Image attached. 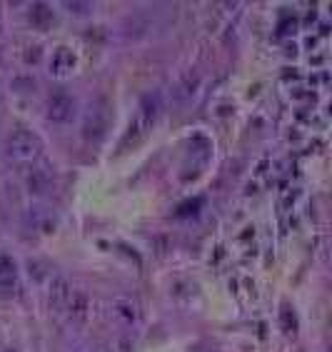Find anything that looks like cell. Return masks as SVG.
Segmentation results:
<instances>
[{
	"label": "cell",
	"instance_id": "obj_1",
	"mask_svg": "<svg viewBox=\"0 0 332 352\" xmlns=\"http://www.w3.org/2000/svg\"><path fill=\"white\" fill-rule=\"evenodd\" d=\"M160 113H163V98L157 93H148L140 100V105H137V113H135V118H133V122H130L125 138H122L120 150L130 148V145H133V148L140 145V142L150 135V130L155 128V122L160 120Z\"/></svg>",
	"mask_w": 332,
	"mask_h": 352
},
{
	"label": "cell",
	"instance_id": "obj_2",
	"mask_svg": "<svg viewBox=\"0 0 332 352\" xmlns=\"http://www.w3.org/2000/svg\"><path fill=\"white\" fill-rule=\"evenodd\" d=\"M5 153L15 163H38L43 155V140L35 135L33 130H13L5 140Z\"/></svg>",
	"mask_w": 332,
	"mask_h": 352
},
{
	"label": "cell",
	"instance_id": "obj_3",
	"mask_svg": "<svg viewBox=\"0 0 332 352\" xmlns=\"http://www.w3.org/2000/svg\"><path fill=\"white\" fill-rule=\"evenodd\" d=\"M78 113V102L68 90H55L45 102V116L50 122H70Z\"/></svg>",
	"mask_w": 332,
	"mask_h": 352
},
{
	"label": "cell",
	"instance_id": "obj_4",
	"mask_svg": "<svg viewBox=\"0 0 332 352\" xmlns=\"http://www.w3.org/2000/svg\"><path fill=\"white\" fill-rule=\"evenodd\" d=\"M108 105L105 102H98L95 108H90V113L85 116V125H82V133H85V138H102L105 135V130H108Z\"/></svg>",
	"mask_w": 332,
	"mask_h": 352
},
{
	"label": "cell",
	"instance_id": "obj_5",
	"mask_svg": "<svg viewBox=\"0 0 332 352\" xmlns=\"http://www.w3.org/2000/svg\"><path fill=\"white\" fill-rule=\"evenodd\" d=\"M18 290V263L10 255H0V298H10Z\"/></svg>",
	"mask_w": 332,
	"mask_h": 352
},
{
	"label": "cell",
	"instance_id": "obj_6",
	"mask_svg": "<svg viewBox=\"0 0 332 352\" xmlns=\"http://www.w3.org/2000/svg\"><path fill=\"white\" fill-rule=\"evenodd\" d=\"M75 63L78 60H75V53L70 47H58L53 58H50V75L53 78H65V75L73 73Z\"/></svg>",
	"mask_w": 332,
	"mask_h": 352
},
{
	"label": "cell",
	"instance_id": "obj_7",
	"mask_svg": "<svg viewBox=\"0 0 332 352\" xmlns=\"http://www.w3.org/2000/svg\"><path fill=\"white\" fill-rule=\"evenodd\" d=\"M70 298H73V287L65 278H55L50 285V310L55 312H65Z\"/></svg>",
	"mask_w": 332,
	"mask_h": 352
},
{
	"label": "cell",
	"instance_id": "obj_8",
	"mask_svg": "<svg viewBox=\"0 0 332 352\" xmlns=\"http://www.w3.org/2000/svg\"><path fill=\"white\" fill-rule=\"evenodd\" d=\"M113 315H115L120 322H125V325H133V322H137L140 320V305H137L135 300H115L113 302Z\"/></svg>",
	"mask_w": 332,
	"mask_h": 352
},
{
	"label": "cell",
	"instance_id": "obj_9",
	"mask_svg": "<svg viewBox=\"0 0 332 352\" xmlns=\"http://www.w3.org/2000/svg\"><path fill=\"white\" fill-rule=\"evenodd\" d=\"M30 23H33L35 28H41V30H45V28H50L55 23V13L53 8L45 6V3H35L33 8H30Z\"/></svg>",
	"mask_w": 332,
	"mask_h": 352
},
{
	"label": "cell",
	"instance_id": "obj_10",
	"mask_svg": "<svg viewBox=\"0 0 332 352\" xmlns=\"http://www.w3.org/2000/svg\"><path fill=\"white\" fill-rule=\"evenodd\" d=\"M50 183H53V175H50L47 168H38L27 175V190L35 192V195H43V192L50 188Z\"/></svg>",
	"mask_w": 332,
	"mask_h": 352
},
{
	"label": "cell",
	"instance_id": "obj_11",
	"mask_svg": "<svg viewBox=\"0 0 332 352\" xmlns=\"http://www.w3.org/2000/svg\"><path fill=\"white\" fill-rule=\"evenodd\" d=\"M197 75H192V73H188L183 78V80L177 82L175 85V90H173V102H185V100H190L192 95H195V90H197Z\"/></svg>",
	"mask_w": 332,
	"mask_h": 352
},
{
	"label": "cell",
	"instance_id": "obj_12",
	"mask_svg": "<svg viewBox=\"0 0 332 352\" xmlns=\"http://www.w3.org/2000/svg\"><path fill=\"white\" fill-rule=\"evenodd\" d=\"M65 312H68V318L73 320V322H82V320L88 318V298H85V295H75L73 292V298H70Z\"/></svg>",
	"mask_w": 332,
	"mask_h": 352
},
{
	"label": "cell",
	"instance_id": "obj_13",
	"mask_svg": "<svg viewBox=\"0 0 332 352\" xmlns=\"http://www.w3.org/2000/svg\"><path fill=\"white\" fill-rule=\"evenodd\" d=\"M65 8H68L70 13H75V15H88V13H93V6L90 3H78V0H73V3H65Z\"/></svg>",
	"mask_w": 332,
	"mask_h": 352
},
{
	"label": "cell",
	"instance_id": "obj_14",
	"mask_svg": "<svg viewBox=\"0 0 332 352\" xmlns=\"http://www.w3.org/2000/svg\"><path fill=\"white\" fill-rule=\"evenodd\" d=\"M3 352H21L18 347H3Z\"/></svg>",
	"mask_w": 332,
	"mask_h": 352
}]
</instances>
